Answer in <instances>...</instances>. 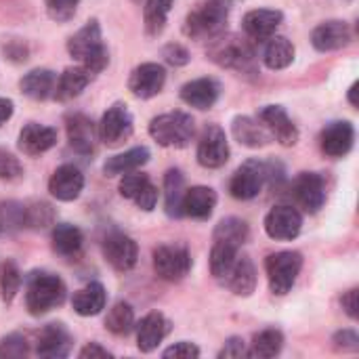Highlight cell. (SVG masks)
I'll return each instance as SVG.
<instances>
[{
  "label": "cell",
  "mask_w": 359,
  "mask_h": 359,
  "mask_svg": "<svg viewBox=\"0 0 359 359\" xmlns=\"http://www.w3.org/2000/svg\"><path fill=\"white\" fill-rule=\"evenodd\" d=\"M67 50L69 55L80 61V65H84L90 74H99L107 67L109 63V53L103 44V36H101V25L97 19H90L82 29H78L69 42H67Z\"/></svg>",
  "instance_id": "6da1fadb"
},
{
  "label": "cell",
  "mask_w": 359,
  "mask_h": 359,
  "mask_svg": "<svg viewBox=\"0 0 359 359\" xmlns=\"http://www.w3.org/2000/svg\"><path fill=\"white\" fill-rule=\"evenodd\" d=\"M65 301V284L59 276L34 271L25 282V307L32 316H44Z\"/></svg>",
  "instance_id": "7a4b0ae2"
},
{
  "label": "cell",
  "mask_w": 359,
  "mask_h": 359,
  "mask_svg": "<svg viewBox=\"0 0 359 359\" xmlns=\"http://www.w3.org/2000/svg\"><path fill=\"white\" fill-rule=\"evenodd\" d=\"M208 57L221 65V67H229V69H238V72H248L252 69L255 63V50L252 46L242 40L236 34H217L212 38H208Z\"/></svg>",
  "instance_id": "3957f363"
},
{
  "label": "cell",
  "mask_w": 359,
  "mask_h": 359,
  "mask_svg": "<svg viewBox=\"0 0 359 359\" xmlns=\"http://www.w3.org/2000/svg\"><path fill=\"white\" fill-rule=\"evenodd\" d=\"M194 133H196V122L185 111L162 114L154 118L149 124L151 139L162 147H177V149L187 147L194 139Z\"/></svg>",
  "instance_id": "277c9868"
},
{
  "label": "cell",
  "mask_w": 359,
  "mask_h": 359,
  "mask_svg": "<svg viewBox=\"0 0 359 359\" xmlns=\"http://www.w3.org/2000/svg\"><path fill=\"white\" fill-rule=\"evenodd\" d=\"M227 15H229V8L223 0H206L187 15L185 34L196 40L212 38L223 29Z\"/></svg>",
  "instance_id": "5b68a950"
},
{
  "label": "cell",
  "mask_w": 359,
  "mask_h": 359,
  "mask_svg": "<svg viewBox=\"0 0 359 359\" xmlns=\"http://www.w3.org/2000/svg\"><path fill=\"white\" fill-rule=\"evenodd\" d=\"M303 267V257L292 250H282L269 255L265 261V271L269 280V290L278 297H284L297 284V278Z\"/></svg>",
  "instance_id": "8992f818"
},
{
  "label": "cell",
  "mask_w": 359,
  "mask_h": 359,
  "mask_svg": "<svg viewBox=\"0 0 359 359\" xmlns=\"http://www.w3.org/2000/svg\"><path fill=\"white\" fill-rule=\"evenodd\" d=\"M154 269L166 282H181L191 271V255L181 244H164L154 250Z\"/></svg>",
  "instance_id": "52a82bcc"
},
{
  "label": "cell",
  "mask_w": 359,
  "mask_h": 359,
  "mask_svg": "<svg viewBox=\"0 0 359 359\" xmlns=\"http://www.w3.org/2000/svg\"><path fill=\"white\" fill-rule=\"evenodd\" d=\"M265 181H267L265 164L259 160H248L233 172L229 183V194L236 200H252L261 194Z\"/></svg>",
  "instance_id": "ba28073f"
},
{
  "label": "cell",
  "mask_w": 359,
  "mask_h": 359,
  "mask_svg": "<svg viewBox=\"0 0 359 359\" xmlns=\"http://www.w3.org/2000/svg\"><path fill=\"white\" fill-rule=\"evenodd\" d=\"M97 133H99V139L107 147H116V145L124 143L126 139H130V135H133V116H130L128 107L124 103L111 105L103 114Z\"/></svg>",
  "instance_id": "9c48e42d"
},
{
  "label": "cell",
  "mask_w": 359,
  "mask_h": 359,
  "mask_svg": "<svg viewBox=\"0 0 359 359\" xmlns=\"http://www.w3.org/2000/svg\"><path fill=\"white\" fill-rule=\"evenodd\" d=\"M229 160V143L225 130L217 124L206 126L198 143V162L204 168H221Z\"/></svg>",
  "instance_id": "30bf717a"
},
{
  "label": "cell",
  "mask_w": 359,
  "mask_h": 359,
  "mask_svg": "<svg viewBox=\"0 0 359 359\" xmlns=\"http://www.w3.org/2000/svg\"><path fill=\"white\" fill-rule=\"evenodd\" d=\"M103 257L105 261L116 269V271H130L137 265L139 259V248L137 242L120 231H111L103 240Z\"/></svg>",
  "instance_id": "8fae6325"
},
{
  "label": "cell",
  "mask_w": 359,
  "mask_h": 359,
  "mask_svg": "<svg viewBox=\"0 0 359 359\" xmlns=\"http://www.w3.org/2000/svg\"><path fill=\"white\" fill-rule=\"evenodd\" d=\"M301 229H303V217L292 206H286V204L276 206L265 217V231L273 240H284V242L294 240L299 238Z\"/></svg>",
  "instance_id": "7c38bea8"
},
{
  "label": "cell",
  "mask_w": 359,
  "mask_h": 359,
  "mask_svg": "<svg viewBox=\"0 0 359 359\" xmlns=\"http://www.w3.org/2000/svg\"><path fill=\"white\" fill-rule=\"evenodd\" d=\"M292 196L305 212H320L326 202L324 179L318 172H301L292 183Z\"/></svg>",
  "instance_id": "4fadbf2b"
},
{
  "label": "cell",
  "mask_w": 359,
  "mask_h": 359,
  "mask_svg": "<svg viewBox=\"0 0 359 359\" xmlns=\"http://www.w3.org/2000/svg\"><path fill=\"white\" fill-rule=\"evenodd\" d=\"M120 194L122 198L135 202L141 210L151 212L158 204V189L143 172H126L120 181Z\"/></svg>",
  "instance_id": "5bb4252c"
},
{
  "label": "cell",
  "mask_w": 359,
  "mask_h": 359,
  "mask_svg": "<svg viewBox=\"0 0 359 359\" xmlns=\"http://www.w3.org/2000/svg\"><path fill=\"white\" fill-rule=\"evenodd\" d=\"M166 82V69L158 63H143L133 69L128 78V88L139 99H151L156 97Z\"/></svg>",
  "instance_id": "9a60e30c"
},
{
  "label": "cell",
  "mask_w": 359,
  "mask_h": 359,
  "mask_svg": "<svg viewBox=\"0 0 359 359\" xmlns=\"http://www.w3.org/2000/svg\"><path fill=\"white\" fill-rule=\"evenodd\" d=\"M65 130H67V141L74 151H78L80 156L95 154L99 133L90 118H86L84 114H72L65 120Z\"/></svg>",
  "instance_id": "2e32d148"
},
{
  "label": "cell",
  "mask_w": 359,
  "mask_h": 359,
  "mask_svg": "<svg viewBox=\"0 0 359 359\" xmlns=\"http://www.w3.org/2000/svg\"><path fill=\"white\" fill-rule=\"evenodd\" d=\"M72 351V334L63 324H48L36 337V355L38 358L61 359Z\"/></svg>",
  "instance_id": "e0dca14e"
},
{
  "label": "cell",
  "mask_w": 359,
  "mask_h": 359,
  "mask_svg": "<svg viewBox=\"0 0 359 359\" xmlns=\"http://www.w3.org/2000/svg\"><path fill=\"white\" fill-rule=\"evenodd\" d=\"M353 141H355V128L351 122H345V120L330 122L322 130V137H320L322 151L330 158L347 156L353 147Z\"/></svg>",
  "instance_id": "ac0fdd59"
},
{
  "label": "cell",
  "mask_w": 359,
  "mask_h": 359,
  "mask_svg": "<svg viewBox=\"0 0 359 359\" xmlns=\"http://www.w3.org/2000/svg\"><path fill=\"white\" fill-rule=\"evenodd\" d=\"M259 120L282 145L290 147L299 141V128L288 118V114L282 105H265L259 111Z\"/></svg>",
  "instance_id": "d6986e66"
},
{
  "label": "cell",
  "mask_w": 359,
  "mask_h": 359,
  "mask_svg": "<svg viewBox=\"0 0 359 359\" xmlns=\"http://www.w3.org/2000/svg\"><path fill=\"white\" fill-rule=\"evenodd\" d=\"M84 189V175L80 172L78 166L74 164H63L59 166L50 181H48V191L53 198L61 200V202H72L76 200Z\"/></svg>",
  "instance_id": "ffe728a7"
},
{
  "label": "cell",
  "mask_w": 359,
  "mask_h": 359,
  "mask_svg": "<svg viewBox=\"0 0 359 359\" xmlns=\"http://www.w3.org/2000/svg\"><path fill=\"white\" fill-rule=\"evenodd\" d=\"M168 332H170V322L162 313H158V311L147 313L137 324V347H139V351L151 353L168 337Z\"/></svg>",
  "instance_id": "44dd1931"
},
{
  "label": "cell",
  "mask_w": 359,
  "mask_h": 359,
  "mask_svg": "<svg viewBox=\"0 0 359 359\" xmlns=\"http://www.w3.org/2000/svg\"><path fill=\"white\" fill-rule=\"evenodd\" d=\"M311 42L322 53L339 50V48H343V46H347L351 42V29H349V25L345 21H339V19L324 21L313 29Z\"/></svg>",
  "instance_id": "7402d4cb"
},
{
  "label": "cell",
  "mask_w": 359,
  "mask_h": 359,
  "mask_svg": "<svg viewBox=\"0 0 359 359\" xmlns=\"http://www.w3.org/2000/svg\"><path fill=\"white\" fill-rule=\"evenodd\" d=\"M55 143H57V130L50 126L29 122L19 133V149L25 156H40L50 147H55Z\"/></svg>",
  "instance_id": "603a6c76"
},
{
  "label": "cell",
  "mask_w": 359,
  "mask_h": 359,
  "mask_svg": "<svg viewBox=\"0 0 359 359\" xmlns=\"http://www.w3.org/2000/svg\"><path fill=\"white\" fill-rule=\"evenodd\" d=\"M284 15L282 11H273V8H257L244 15V32L252 38V40H267L276 34L278 25L282 23Z\"/></svg>",
  "instance_id": "cb8c5ba5"
},
{
  "label": "cell",
  "mask_w": 359,
  "mask_h": 359,
  "mask_svg": "<svg viewBox=\"0 0 359 359\" xmlns=\"http://www.w3.org/2000/svg\"><path fill=\"white\" fill-rule=\"evenodd\" d=\"M219 93H221V86L217 80L212 78H198V80H191L187 84H183L181 88V99L196 107V109H210L217 99H219Z\"/></svg>",
  "instance_id": "d4e9b609"
},
{
  "label": "cell",
  "mask_w": 359,
  "mask_h": 359,
  "mask_svg": "<svg viewBox=\"0 0 359 359\" xmlns=\"http://www.w3.org/2000/svg\"><path fill=\"white\" fill-rule=\"evenodd\" d=\"M217 206V194L210 187L198 185L191 189H185L183 202H181V212L191 219H208Z\"/></svg>",
  "instance_id": "484cf974"
},
{
  "label": "cell",
  "mask_w": 359,
  "mask_h": 359,
  "mask_svg": "<svg viewBox=\"0 0 359 359\" xmlns=\"http://www.w3.org/2000/svg\"><path fill=\"white\" fill-rule=\"evenodd\" d=\"M223 286H227L238 297H250L257 288V269L252 261L248 257H238Z\"/></svg>",
  "instance_id": "4316f807"
},
{
  "label": "cell",
  "mask_w": 359,
  "mask_h": 359,
  "mask_svg": "<svg viewBox=\"0 0 359 359\" xmlns=\"http://www.w3.org/2000/svg\"><path fill=\"white\" fill-rule=\"evenodd\" d=\"M105 303H107V292H105L103 284H99V282H90L88 286L78 290L72 299L74 311L82 318L99 316L105 309Z\"/></svg>",
  "instance_id": "83f0119b"
},
{
  "label": "cell",
  "mask_w": 359,
  "mask_h": 359,
  "mask_svg": "<svg viewBox=\"0 0 359 359\" xmlns=\"http://www.w3.org/2000/svg\"><path fill=\"white\" fill-rule=\"evenodd\" d=\"M90 78L93 74L84 67V65H78V67H67L59 78H57V84H55V99L59 101H69L74 97H78L88 84H90Z\"/></svg>",
  "instance_id": "f1b7e54d"
},
{
  "label": "cell",
  "mask_w": 359,
  "mask_h": 359,
  "mask_svg": "<svg viewBox=\"0 0 359 359\" xmlns=\"http://www.w3.org/2000/svg\"><path fill=\"white\" fill-rule=\"evenodd\" d=\"M55 84H57V76L50 69H32L21 78L19 88L25 97L44 101L55 95Z\"/></svg>",
  "instance_id": "f546056e"
},
{
  "label": "cell",
  "mask_w": 359,
  "mask_h": 359,
  "mask_svg": "<svg viewBox=\"0 0 359 359\" xmlns=\"http://www.w3.org/2000/svg\"><path fill=\"white\" fill-rule=\"evenodd\" d=\"M149 149L147 147H133L124 154H118L114 158H109L103 164V172L107 177H118V175H126V172H135L141 166H145L149 162Z\"/></svg>",
  "instance_id": "4dcf8cb0"
},
{
  "label": "cell",
  "mask_w": 359,
  "mask_h": 359,
  "mask_svg": "<svg viewBox=\"0 0 359 359\" xmlns=\"http://www.w3.org/2000/svg\"><path fill=\"white\" fill-rule=\"evenodd\" d=\"M50 240H53V250H55L57 255L65 257V259L78 257L80 250H82V242H84L82 231H80L78 227L69 225V223H59V225H55Z\"/></svg>",
  "instance_id": "1f68e13d"
},
{
  "label": "cell",
  "mask_w": 359,
  "mask_h": 359,
  "mask_svg": "<svg viewBox=\"0 0 359 359\" xmlns=\"http://www.w3.org/2000/svg\"><path fill=\"white\" fill-rule=\"evenodd\" d=\"M238 257H240V246L215 240L212 250H210V271H212L217 282L223 284L227 280V276H229L231 267L236 265Z\"/></svg>",
  "instance_id": "d6a6232c"
},
{
  "label": "cell",
  "mask_w": 359,
  "mask_h": 359,
  "mask_svg": "<svg viewBox=\"0 0 359 359\" xmlns=\"http://www.w3.org/2000/svg\"><path fill=\"white\" fill-rule=\"evenodd\" d=\"M233 137L246 147H265L269 143V133L248 116H238L231 124Z\"/></svg>",
  "instance_id": "836d02e7"
},
{
  "label": "cell",
  "mask_w": 359,
  "mask_h": 359,
  "mask_svg": "<svg viewBox=\"0 0 359 359\" xmlns=\"http://www.w3.org/2000/svg\"><path fill=\"white\" fill-rule=\"evenodd\" d=\"M294 59V46L284 36H271L267 38V46L263 53V61L269 69H284Z\"/></svg>",
  "instance_id": "e575fe53"
},
{
  "label": "cell",
  "mask_w": 359,
  "mask_h": 359,
  "mask_svg": "<svg viewBox=\"0 0 359 359\" xmlns=\"http://www.w3.org/2000/svg\"><path fill=\"white\" fill-rule=\"evenodd\" d=\"M183 194H185V179L181 175V170L170 168L164 177V206H166V215L172 219L183 217L181 212V202H183Z\"/></svg>",
  "instance_id": "d590c367"
},
{
  "label": "cell",
  "mask_w": 359,
  "mask_h": 359,
  "mask_svg": "<svg viewBox=\"0 0 359 359\" xmlns=\"http://www.w3.org/2000/svg\"><path fill=\"white\" fill-rule=\"evenodd\" d=\"M284 347V337L280 330H263L259 334H255L252 343H250V349H248V358H259V359H269L280 355Z\"/></svg>",
  "instance_id": "8d00e7d4"
},
{
  "label": "cell",
  "mask_w": 359,
  "mask_h": 359,
  "mask_svg": "<svg viewBox=\"0 0 359 359\" xmlns=\"http://www.w3.org/2000/svg\"><path fill=\"white\" fill-rule=\"evenodd\" d=\"M172 0H147L145 2V32L147 36L156 38L164 32L166 27V17L170 13Z\"/></svg>",
  "instance_id": "74e56055"
},
{
  "label": "cell",
  "mask_w": 359,
  "mask_h": 359,
  "mask_svg": "<svg viewBox=\"0 0 359 359\" xmlns=\"http://www.w3.org/2000/svg\"><path fill=\"white\" fill-rule=\"evenodd\" d=\"M105 328L116 334V337H126L135 328V311L128 303H116L107 318H105Z\"/></svg>",
  "instance_id": "f35d334b"
},
{
  "label": "cell",
  "mask_w": 359,
  "mask_h": 359,
  "mask_svg": "<svg viewBox=\"0 0 359 359\" xmlns=\"http://www.w3.org/2000/svg\"><path fill=\"white\" fill-rule=\"evenodd\" d=\"M21 288V271L15 261L2 259L0 261V299L4 303H13Z\"/></svg>",
  "instance_id": "ab89813d"
},
{
  "label": "cell",
  "mask_w": 359,
  "mask_h": 359,
  "mask_svg": "<svg viewBox=\"0 0 359 359\" xmlns=\"http://www.w3.org/2000/svg\"><path fill=\"white\" fill-rule=\"evenodd\" d=\"M248 225L242 221V219H238V217H229V219H223L219 225H217V229H215V240H219V242H229V244H233V246H242L246 240H248Z\"/></svg>",
  "instance_id": "60d3db41"
},
{
  "label": "cell",
  "mask_w": 359,
  "mask_h": 359,
  "mask_svg": "<svg viewBox=\"0 0 359 359\" xmlns=\"http://www.w3.org/2000/svg\"><path fill=\"white\" fill-rule=\"evenodd\" d=\"M53 221V210L44 202H34L29 206H23V225L25 227H46Z\"/></svg>",
  "instance_id": "b9f144b4"
},
{
  "label": "cell",
  "mask_w": 359,
  "mask_h": 359,
  "mask_svg": "<svg viewBox=\"0 0 359 359\" xmlns=\"http://www.w3.org/2000/svg\"><path fill=\"white\" fill-rule=\"evenodd\" d=\"M44 4H46L48 17H50L53 21L65 23V21H69V19L76 15L80 0H44Z\"/></svg>",
  "instance_id": "7bdbcfd3"
},
{
  "label": "cell",
  "mask_w": 359,
  "mask_h": 359,
  "mask_svg": "<svg viewBox=\"0 0 359 359\" xmlns=\"http://www.w3.org/2000/svg\"><path fill=\"white\" fill-rule=\"evenodd\" d=\"M27 353V341L21 334H11L0 341V359H21Z\"/></svg>",
  "instance_id": "ee69618b"
},
{
  "label": "cell",
  "mask_w": 359,
  "mask_h": 359,
  "mask_svg": "<svg viewBox=\"0 0 359 359\" xmlns=\"http://www.w3.org/2000/svg\"><path fill=\"white\" fill-rule=\"evenodd\" d=\"M21 175H23L21 162L6 149H0V181H17Z\"/></svg>",
  "instance_id": "f6af8a7d"
},
{
  "label": "cell",
  "mask_w": 359,
  "mask_h": 359,
  "mask_svg": "<svg viewBox=\"0 0 359 359\" xmlns=\"http://www.w3.org/2000/svg\"><path fill=\"white\" fill-rule=\"evenodd\" d=\"M337 351H351L355 353L359 351V337L353 330H343V332H337L334 339H332Z\"/></svg>",
  "instance_id": "bcb514c9"
},
{
  "label": "cell",
  "mask_w": 359,
  "mask_h": 359,
  "mask_svg": "<svg viewBox=\"0 0 359 359\" xmlns=\"http://www.w3.org/2000/svg\"><path fill=\"white\" fill-rule=\"evenodd\" d=\"M162 358H175V359H196L200 358V349L196 347V345H191V343H177V345H172V347H168L164 353H162Z\"/></svg>",
  "instance_id": "7dc6e473"
},
{
  "label": "cell",
  "mask_w": 359,
  "mask_h": 359,
  "mask_svg": "<svg viewBox=\"0 0 359 359\" xmlns=\"http://www.w3.org/2000/svg\"><path fill=\"white\" fill-rule=\"evenodd\" d=\"M162 57H164L170 65H175V67L189 63V53H187V48L181 46V44H166L164 50H162Z\"/></svg>",
  "instance_id": "c3c4849f"
},
{
  "label": "cell",
  "mask_w": 359,
  "mask_h": 359,
  "mask_svg": "<svg viewBox=\"0 0 359 359\" xmlns=\"http://www.w3.org/2000/svg\"><path fill=\"white\" fill-rule=\"evenodd\" d=\"M219 358H225V359L248 358V349H246V345H244V341H242V339L233 337V339H229V341L225 343V347L221 349Z\"/></svg>",
  "instance_id": "681fc988"
},
{
  "label": "cell",
  "mask_w": 359,
  "mask_h": 359,
  "mask_svg": "<svg viewBox=\"0 0 359 359\" xmlns=\"http://www.w3.org/2000/svg\"><path fill=\"white\" fill-rule=\"evenodd\" d=\"M341 303H343V309H345V313H347L351 320H358V309H359L358 290L353 288V290L345 292V297L341 299Z\"/></svg>",
  "instance_id": "f907efd6"
},
{
  "label": "cell",
  "mask_w": 359,
  "mask_h": 359,
  "mask_svg": "<svg viewBox=\"0 0 359 359\" xmlns=\"http://www.w3.org/2000/svg\"><path fill=\"white\" fill-rule=\"evenodd\" d=\"M80 358L82 359H95V358H99V359H105V358H114L107 349H103L101 345H97V343H90V345H86L82 351H80Z\"/></svg>",
  "instance_id": "816d5d0a"
},
{
  "label": "cell",
  "mask_w": 359,
  "mask_h": 359,
  "mask_svg": "<svg viewBox=\"0 0 359 359\" xmlns=\"http://www.w3.org/2000/svg\"><path fill=\"white\" fill-rule=\"evenodd\" d=\"M13 101L11 99H0V126L13 116Z\"/></svg>",
  "instance_id": "f5cc1de1"
},
{
  "label": "cell",
  "mask_w": 359,
  "mask_h": 359,
  "mask_svg": "<svg viewBox=\"0 0 359 359\" xmlns=\"http://www.w3.org/2000/svg\"><path fill=\"white\" fill-rule=\"evenodd\" d=\"M355 93H358V84H353L351 90H349V101H351L353 107H358V97H355Z\"/></svg>",
  "instance_id": "db71d44e"
},
{
  "label": "cell",
  "mask_w": 359,
  "mask_h": 359,
  "mask_svg": "<svg viewBox=\"0 0 359 359\" xmlns=\"http://www.w3.org/2000/svg\"><path fill=\"white\" fill-rule=\"evenodd\" d=\"M135 2H141V0H135Z\"/></svg>",
  "instance_id": "11a10c76"
}]
</instances>
